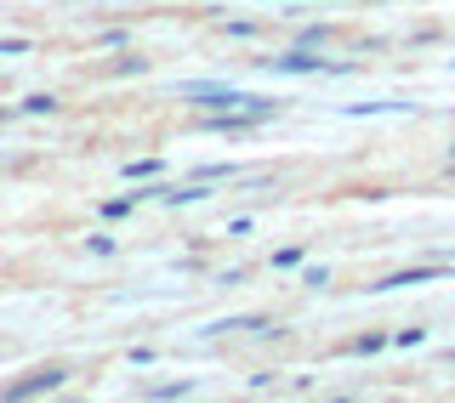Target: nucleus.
I'll use <instances>...</instances> for the list:
<instances>
[{"label": "nucleus", "mask_w": 455, "mask_h": 403, "mask_svg": "<svg viewBox=\"0 0 455 403\" xmlns=\"http://www.w3.org/2000/svg\"><path fill=\"white\" fill-rule=\"evenodd\" d=\"M63 381H68V364H40V369H28V375L6 381L0 398H46V392H63Z\"/></svg>", "instance_id": "nucleus-1"}, {"label": "nucleus", "mask_w": 455, "mask_h": 403, "mask_svg": "<svg viewBox=\"0 0 455 403\" xmlns=\"http://www.w3.org/2000/svg\"><path fill=\"white\" fill-rule=\"evenodd\" d=\"M274 75H353V63H331V57H313V46H291L274 57Z\"/></svg>", "instance_id": "nucleus-2"}, {"label": "nucleus", "mask_w": 455, "mask_h": 403, "mask_svg": "<svg viewBox=\"0 0 455 403\" xmlns=\"http://www.w3.org/2000/svg\"><path fill=\"white\" fill-rule=\"evenodd\" d=\"M199 125H205V131H222V137H251L262 120H256V114H245V108H228V114H205Z\"/></svg>", "instance_id": "nucleus-3"}, {"label": "nucleus", "mask_w": 455, "mask_h": 403, "mask_svg": "<svg viewBox=\"0 0 455 403\" xmlns=\"http://www.w3.org/2000/svg\"><path fill=\"white\" fill-rule=\"evenodd\" d=\"M103 75H108V80H132V75H148V57H142V51H120V57H114V63L103 68Z\"/></svg>", "instance_id": "nucleus-4"}, {"label": "nucleus", "mask_w": 455, "mask_h": 403, "mask_svg": "<svg viewBox=\"0 0 455 403\" xmlns=\"http://www.w3.org/2000/svg\"><path fill=\"white\" fill-rule=\"evenodd\" d=\"M18 114H57V97L52 91H35V97H23Z\"/></svg>", "instance_id": "nucleus-5"}, {"label": "nucleus", "mask_w": 455, "mask_h": 403, "mask_svg": "<svg viewBox=\"0 0 455 403\" xmlns=\"http://www.w3.org/2000/svg\"><path fill=\"white\" fill-rule=\"evenodd\" d=\"M222 35H234V40H256V35H262V23H251V18H228V23H222Z\"/></svg>", "instance_id": "nucleus-6"}, {"label": "nucleus", "mask_w": 455, "mask_h": 403, "mask_svg": "<svg viewBox=\"0 0 455 403\" xmlns=\"http://www.w3.org/2000/svg\"><path fill=\"white\" fill-rule=\"evenodd\" d=\"M148 398H194V381H160L148 386Z\"/></svg>", "instance_id": "nucleus-7"}, {"label": "nucleus", "mask_w": 455, "mask_h": 403, "mask_svg": "<svg viewBox=\"0 0 455 403\" xmlns=\"http://www.w3.org/2000/svg\"><path fill=\"white\" fill-rule=\"evenodd\" d=\"M387 341H393V336H381V329H376V336H359L347 352H353V358H370V352H381V347H387Z\"/></svg>", "instance_id": "nucleus-8"}, {"label": "nucleus", "mask_w": 455, "mask_h": 403, "mask_svg": "<svg viewBox=\"0 0 455 403\" xmlns=\"http://www.w3.org/2000/svg\"><path fill=\"white\" fill-rule=\"evenodd\" d=\"M331 35H336L331 23H307L302 35H296V46H324V40H331Z\"/></svg>", "instance_id": "nucleus-9"}, {"label": "nucleus", "mask_w": 455, "mask_h": 403, "mask_svg": "<svg viewBox=\"0 0 455 403\" xmlns=\"http://www.w3.org/2000/svg\"><path fill=\"white\" fill-rule=\"evenodd\" d=\"M132 210H137V199L120 194V199H108V205H103V222H120V216H132Z\"/></svg>", "instance_id": "nucleus-10"}, {"label": "nucleus", "mask_w": 455, "mask_h": 403, "mask_svg": "<svg viewBox=\"0 0 455 403\" xmlns=\"http://www.w3.org/2000/svg\"><path fill=\"white\" fill-rule=\"evenodd\" d=\"M302 262H307L302 244H291V250H274V267H279V273H291V267H302Z\"/></svg>", "instance_id": "nucleus-11"}, {"label": "nucleus", "mask_w": 455, "mask_h": 403, "mask_svg": "<svg viewBox=\"0 0 455 403\" xmlns=\"http://www.w3.org/2000/svg\"><path fill=\"white\" fill-rule=\"evenodd\" d=\"M160 170H165L160 160H132V165H125V177H132V182H142V177H148V182H154Z\"/></svg>", "instance_id": "nucleus-12"}, {"label": "nucleus", "mask_w": 455, "mask_h": 403, "mask_svg": "<svg viewBox=\"0 0 455 403\" xmlns=\"http://www.w3.org/2000/svg\"><path fill=\"white\" fill-rule=\"evenodd\" d=\"M85 250H92V256H114V239L108 233H92V239H85Z\"/></svg>", "instance_id": "nucleus-13"}, {"label": "nucleus", "mask_w": 455, "mask_h": 403, "mask_svg": "<svg viewBox=\"0 0 455 403\" xmlns=\"http://www.w3.org/2000/svg\"><path fill=\"white\" fill-rule=\"evenodd\" d=\"M302 284H313V290H324V284H331V273H324V267H307V273H302Z\"/></svg>", "instance_id": "nucleus-14"}, {"label": "nucleus", "mask_w": 455, "mask_h": 403, "mask_svg": "<svg viewBox=\"0 0 455 403\" xmlns=\"http://www.w3.org/2000/svg\"><path fill=\"white\" fill-rule=\"evenodd\" d=\"M284 6H359V0H284Z\"/></svg>", "instance_id": "nucleus-15"}, {"label": "nucleus", "mask_w": 455, "mask_h": 403, "mask_svg": "<svg viewBox=\"0 0 455 403\" xmlns=\"http://www.w3.org/2000/svg\"><path fill=\"white\" fill-rule=\"evenodd\" d=\"M12 114H18V108H0V125H6V120H12Z\"/></svg>", "instance_id": "nucleus-16"}, {"label": "nucleus", "mask_w": 455, "mask_h": 403, "mask_svg": "<svg viewBox=\"0 0 455 403\" xmlns=\"http://www.w3.org/2000/svg\"><path fill=\"white\" fill-rule=\"evenodd\" d=\"M450 160H455V142H450Z\"/></svg>", "instance_id": "nucleus-17"}, {"label": "nucleus", "mask_w": 455, "mask_h": 403, "mask_svg": "<svg viewBox=\"0 0 455 403\" xmlns=\"http://www.w3.org/2000/svg\"><path fill=\"white\" fill-rule=\"evenodd\" d=\"M450 364H455V347H450Z\"/></svg>", "instance_id": "nucleus-18"}]
</instances>
